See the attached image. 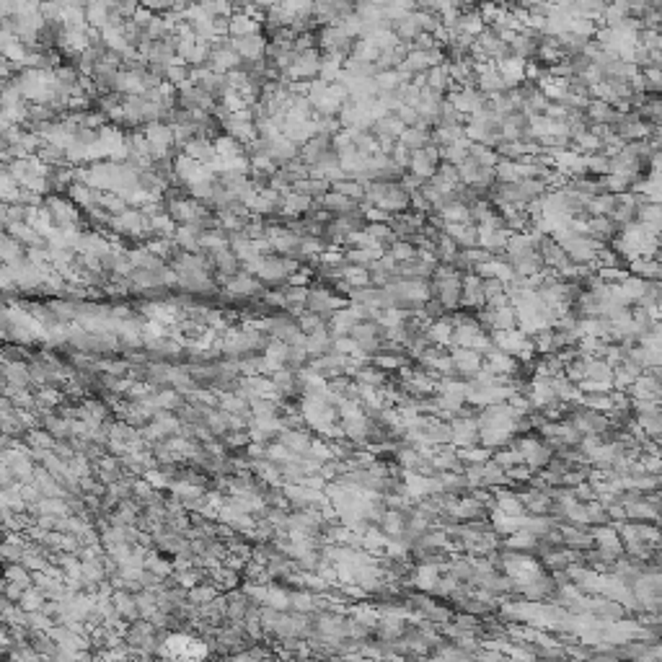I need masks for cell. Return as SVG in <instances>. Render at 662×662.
I'll return each instance as SVG.
<instances>
[{"instance_id":"obj_1","label":"cell","mask_w":662,"mask_h":662,"mask_svg":"<svg viewBox=\"0 0 662 662\" xmlns=\"http://www.w3.org/2000/svg\"><path fill=\"white\" fill-rule=\"evenodd\" d=\"M497 70L502 75L504 88H517L525 81V60L517 54H507L497 63Z\"/></svg>"},{"instance_id":"obj_2","label":"cell","mask_w":662,"mask_h":662,"mask_svg":"<svg viewBox=\"0 0 662 662\" xmlns=\"http://www.w3.org/2000/svg\"><path fill=\"white\" fill-rule=\"evenodd\" d=\"M442 233L450 235L458 244V248L479 246V231L473 223H442Z\"/></svg>"},{"instance_id":"obj_3","label":"cell","mask_w":662,"mask_h":662,"mask_svg":"<svg viewBox=\"0 0 662 662\" xmlns=\"http://www.w3.org/2000/svg\"><path fill=\"white\" fill-rule=\"evenodd\" d=\"M316 202H319V207L329 210L331 215H347V213H352V210H357V207H360V202H357V200H350V197L334 192V189H329V192L323 194L321 200H316Z\"/></svg>"},{"instance_id":"obj_4","label":"cell","mask_w":662,"mask_h":662,"mask_svg":"<svg viewBox=\"0 0 662 662\" xmlns=\"http://www.w3.org/2000/svg\"><path fill=\"white\" fill-rule=\"evenodd\" d=\"M261 23L244 11H233L228 16V36H246V34L259 32Z\"/></svg>"},{"instance_id":"obj_5","label":"cell","mask_w":662,"mask_h":662,"mask_svg":"<svg viewBox=\"0 0 662 662\" xmlns=\"http://www.w3.org/2000/svg\"><path fill=\"white\" fill-rule=\"evenodd\" d=\"M406 171L414 173V176H419L422 182H427V179H432L435 176V171H438V166L432 163V160L425 156V150H412L409 153V166H406Z\"/></svg>"},{"instance_id":"obj_6","label":"cell","mask_w":662,"mask_h":662,"mask_svg":"<svg viewBox=\"0 0 662 662\" xmlns=\"http://www.w3.org/2000/svg\"><path fill=\"white\" fill-rule=\"evenodd\" d=\"M83 11H86V23L94 29H104L111 21V8H109L107 0H88Z\"/></svg>"},{"instance_id":"obj_7","label":"cell","mask_w":662,"mask_h":662,"mask_svg":"<svg viewBox=\"0 0 662 662\" xmlns=\"http://www.w3.org/2000/svg\"><path fill=\"white\" fill-rule=\"evenodd\" d=\"M484 29H487L484 19L479 16V11H476V8H471V11L460 13V19H458V23H456V29H453V32L466 34V36H473V39H476V36H479Z\"/></svg>"},{"instance_id":"obj_8","label":"cell","mask_w":662,"mask_h":662,"mask_svg":"<svg viewBox=\"0 0 662 662\" xmlns=\"http://www.w3.org/2000/svg\"><path fill=\"white\" fill-rule=\"evenodd\" d=\"M391 29H394V34H396V39H398V42H414L419 34H422L417 19H414V11L406 13L404 19H398V21L391 23Z\"/></svg>"},{"instance_id":"obj_9","label":"cell","mask_w":662,"mask_h":662,"mask_svg":"<svg viewBox=\"0 0 662 662\" xmlns=\"http://www.w3.org/2000/svg\"><path fill=\"white\" fill-rule=\"evenodd\" d=\"M396 142L404 145L406 150H419L429 142V132L427 129H419V127H404V132L396 138Z\"/></svg>"},{"instance_id":"obj_10","label":"cell","mask_w":662,"mask_h":662,"mask_svg":"<svg viewBox=\"0 0 662 662\" xmlns=\"http://www.w3.org/2000/svg\"><path fill=\"white\" fill-rule=\"evenodd\" d=\"M385 254H391V259L401 264V261H412V259L417 257V248H414L412 241H406V238H394L391 244L385 246Z\"/></svg>"},{"instance_id":"obj_11","label":"cell","mask_w":662,"mask_h":662,"mask_svg":"<svg viewBox=\"0 0 662 662\" xmlns=\"http://www.w3.org/2000/svg\"><path fill=\"white\" fill-rule=\"evenodd\" d=\"M329 189L344 194V197H350V200H357V202H363V197H365V184L352 179V176H344V179H339V182L329 184Z\"/></svg>"},{"instance_id":"obj_12","label":"cell","mask_w":662,"mask_h":662,"mask_svg":"<svg viewBox=\"0 0 662 662\" xmlns=\"http://www.w3.org/2000/svg\"><path fill=\"white\" fill-rule=\"evenodd\" d=\"M637 47H641V50H662L660 29H639L637 32Z\"/></svg>"}]
</instances>
